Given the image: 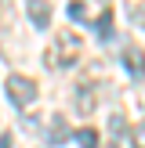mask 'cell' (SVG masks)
Segmentation results:
<instances>
[{
	"label": "cell",
	"mask_w": 145,
	"mask_h": 148,
	"mask_svg": "<svg viewBox=\"0 0 145 148\" xmlns=\"http://www.w3.org/2000/svg\"><path fill=\"white\" fill-rule=\"evenodd\" d=\"M130 148H145V119L130 130Z\"/></svg>",
	"instance_id": "obj_10"
},
{
	"label": "cell",
	"mask_w": 145,
	"mask_h": 148,
	"mask_svg": "<svg viewBox=\"0 0 145 148\" xmlns=\"http://www.w3.org/2000/svg\"><path fill=\"white\" fill-rule=\"evenodd\" d=\"M7 101H11L14 108L33 105V101H36V83L29 76H18V72H14V76L7 79Z\"/></svg>",
	"instance_id": "obj_2"
},
{
	"label": "cell",
	"mask_w": 145,
	"mask_h": 148,
	"mask_svg": "<svg viewBox=\"0 0 145 148\" xmlns=\"http://www.w3.org/2000/svg\"><path fill=\"white\" fill-rule=\"evenodd\" d=\"M94 105H98V90H94L91 83H80L76 90H72V108H76L80 116H91Z\"/></svg>",
	"instance_id": "obj_3"
},
{
	"label": "cell",
	"mask_w": 145,
	"mask_h": 148,
	"mask_svg": "<svg viewBox=\"0 0 145 148\" xmlns=\"http://www.w3.org/2000/svg\"><path fill=\"white\" fill-rule=\"evenodd\" d=\"M94 33H98V40H113V7H102L98 18H91Z\"/></svg>",
	"instance_id": "obj_7"
},
{
	"label": "cell",
	"mask_w": 145,
	"mask_h": 148,
	"mask_svg": "<svg viewBox=\"0 0 145 148\" xmlns=\"http://www.w3.org/2000/svg\"><path fill=\"white\" fill-rule=\"evenodd\" d=\"M76 58H80V36L76 33H58L55 43L47 47V54H44V62L51 69H69Z\"/></svg>",
	"instance_id": "obj_1"
},
{
	"label": "cell",
	"mask_w": 145,
	"mask_h": 148,
	"mask_svg": "<svg viewBox=\"0 0 145 148\" xmlns=\"http://www.w3.org/2000/svg\"><path fill=\"white\" fill-rule=\"evenodd\" d=\"M123 69L130 72V79H142L145 76V51L134 47V43H127L123 47Z\"/></svg>",
	"instance_id": "obj_5"
},
{
	"label": "cell",
	"mask_w": 145,
	"mask_h": 148,
	"mask_svg": "<svg viewBox=\"0 0 145 148\" xmlns=\"http://www.w3.org/2000/svg\"><path fill=\"white\" fill-rule=\"evenodd\" d=\"M130 22H134V25H145V7H130Z\"/></svg>",
	"instance_id": "obj_12"
},
{
	"label": "cell",
	"mask_w": 145,
	"mask_h": 148,
	"mask_svg": "<svg viewBox=\"0 0 145 148\" xmlns=\"http://www.w3.org/2000/svg\"><path fill=\"white\" fill-rule=\"evenodd\" d=\"M72 141H76L80 148H98V130L94 127H80L76 134H72Z\"/></svg>",
	"instance_id": "obj_8"
},
{
	"label": "cell",
	"mask_w": 145,
	"mask_h": 148,
	"mask_svg": "<svg viewBox=\"0 0 145 148\" xmlns=\"http://www.w3.org/2000/svg\"><path fill=\"white\" fill-rule=\"evenodd\" d=\"M65 14H69L72 22H91V7H87L84 0H76V4H69V7H65Z\"/></svg>",
	"instance_id": "obj_9"
},
{
	"label": "cell",
	"mask_w": 145,
	"mask_h": 148,
	"mask_svg": "<svg viewBox=\"0 0 145 148\" xmlns=\"http://www.w3.org/2000/svg\"><path fill=\"white\" fill-rule=\"evenodd\" d=\"M109 130H113V134H123V130H127V123H123V116H113V119H109Z\"/></svg>",
	"instance_id": "obj_11"
},
{
	"label": "cell",
	"mask_w": 145,
	"mask_h": 148,
	"mask_svg": "<svg viewBox=\"0 0 145 148\" xmlns=\"http://www.w3.org/2000/svg\"><path fill=\"white\" fill-rule=\"evenodd\" d=\"M26 11H29V22H33L36 29H47V25H51V7L44 4V0H29Z\"/></svg>",
	"instance_id": "obj_6"
},
{
	"label": "cell",
	"mask_w": 145,
	"mask_h": 148,
	"mask_svg": "<svg viewBox=\"0 0 145 148\" xmlns=\"http://www.w3.org/2000/svg\"><path fill=\"white\" fill-rule=\"evenodd\" d=\"M0 148H11V130H4V134H0Z\"/></svg>",
	"instance_id": "obj_13"
},
{
	"label": "cell",
	"mask_w": 145,
	"mask_h": 148,
	"mask_svg": "<svg viewBox=\"0 0 145 148\" xmlns=\"http://www.w3.org/2000/svg\"><path fill=\"white\" fill-rule=\"evenodd\" d=\"M69 137H72V130L65 127V119H62V116H51V119H47V134H44L47 148H62Z\"/></svg>",
	"instance_id": "obj_4"
}]
</instances>
